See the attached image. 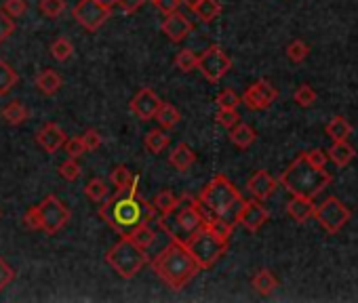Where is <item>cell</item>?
<instances>
[{"mask_svg": "<svg viewBox=\"0 0 358 303\" xmlns=\"http://www.w3.org/2000/svg\"><path fill=\"white\" fill-rule=\"evenodd\" d=\"M154 213V205L137 192V183L127 189H116V194L107 196L97 211L103 222L120 236H129L135 228L150 224Z\"/></svg>", "mask_w": 358, "mask_h": 303, "instance_id": "cell-1", "label": "cell"}, {"mask_svg": "<svg viewBox=\"0 0 358 303\" xmlns=\"http://www.w3.org/2000/svg\"><path fill=\"white\" fill-rule=\"evenodd\" d=\"M232 232H234V224L207 215L203 228L186 242L188 251L192 253V257L196 259L201 269L213 267L219 259L226 255L228 246H230Z\"/></svg>", "mask_w": 358, "mask_h": 303, "instance_id": "cell-2", "label": "cell"}, {"mask_svg": "<svg viewBox=\"0 0 358 303\" xmlns=\"http://www.w3.org/2000/svg\"><path fill=\"white\" fill-rule=\"evenodd\" d=\"M152 269L162 278V282L169 285L173 291H181L190 280H194L196 274L201 272L196 259L188 251V246L177 240H171L154 257Z\"/></svg>", "mask_w": 358, "mask_h": 303, "instance_id": "cell-3", "label": "cell"}, {"mask_svg": "<svg viewBox=\"0 0 358 303\" xmlns=\"http://www.w3.org/2000/svg\"><path fill=\"white\" fill-rule=\"evenodd\" d=\"M205 219H207V213L201 207L199 198L183 194L177 198L175 207L169 213L158 215V226L171 236V240L186 244L203 228Z\"/></svg>", "mask_w": 358, "mask_h": 303, "instance_id": "cell-4", "label": "cell"}, {"mask_svg": "<svg viewBox=\"0 0 358 303\" xmlns=\"http://www.w3.org/2000/svg\"><path fill=\"white\" fill-rule=\"evenodd\" d=\"M201 207L209 217L224 219L236 226V215L244 202L238 187L226 177V175H215L201 192L199 196Z\"/></svg>", "mask_w": 358, "mask_h": 303, "instance_id": "cell-5", "label": "cell"}, {"mask_svg": "<svg viewBox=\"0 0 358 303\" xmlns=\"http://www.w3.org/2000/svg\"><path fill=\"white\" fill-rule=\"evenodd\" d=\"M331 181H333L331 173H327L324 169H318V167H312L304 154L297 160H293L289 164V169L279 177V183L283 187H287L293 196H306V198L318 196Z\"/></svg>", "mask_w": 358, "mask_h": 303, "instance_id": "cell-6", "label": "cell"}, {"mask_svg": "<svg viewBox=\"0 0 358 303\" xmlns=\"http://www.w3.org/2000/svg\"><path fill=\"white\" fill-rule=\"evenodd\" d=\"M105 261L112 267L120 278L131 280L137 274L142 272V267L150 261L148 253L142 246H137L129 236H120V240L105 253Z\"/></svg>", "mask_w": 358, "mask_h": 303, "instance_id": "cell-7", "label": "cell"}, {"mask_svg": "<svg viewBox=\"0 0 358 303\" xmlns=\"http://www.w3.org/2000/svg\"><path fill=\"white\" fill-rule=\"evenodd\" d=\"M38 209V217H40V230L44 234H57L60 230H64L70 222V209L55 196L49 194L40 205H36Z\"/></svg>", "mask_w": 358, "mask_h": 303, "instance_id": "cell-8", "label": "cell"}, {"mask_svg": "<svg viewBox=\"0 0 358 303\" xmlns=\"http://www.w3.org/2000/svg\"><path fill=\"white\" fill-rule=\"evenodd\" d=\"M196 70H201V74L215 85L232 70V60L219 44H211L203 55H199Z\"/></svg>", "mask_w": 358, "mask_h": 303, "instance_id": "cell-9", "label": "cell"}, {"mask_svg": "<svg viewBox=\"0 0 358 303\" xmlns=\"http://www.w3.org/2000/svg\"><path fill=\"white\" fill-rule=\"evenodd\" d=\"M72 17L78 25L85 27L87 32H97L99 27L112 17V7H107L99 0H80L72 9Z\"/></svg>", "mask_w": 358, "mask_h": 303, "instance_id": "cell-10", "label": "cell"}, {"mask_svg": "<svg viewBox=\"0 0 358 303\" xmlns=\"http://www.w3.org/2000/svg\"><path fill=\"white\" fill-rule=\"evenodd\" d=\"M314 217L329 234H337L350 222L352 213L340 198H327L320 207H316Z\"/></svg>", "mask_w": 358, "mask_h": 303, "instance_id": "cell-11", "label": "cell"}, {"mask_svg": "<svg viewBox=\"0 0 358 303\" xmlns=\"http://www.w3.org/2000/svg\"><path fill=\"white\" fill-rule=\"evenodd\" d=\"M279 99V91L274 89L268 80H257L253 85L244 91V95L240 97V101L253 109V112H261V109H268L274 101Z\"/></svg>", "mask_w": 358, "mask_h": 303, "instance_id": "cell-12", "label": "cell"}, {"mask_svg": "<svg viewBox=\"0 0 358 303\" xmlns=\"http://www.w3.org/2000/svg\"><path fill=\"white\" fill-rule=\"evenodd\" d=\"M270 219L268 209L261 205V200L253 198V200H244L238 215H236V224H240L246 232H259L264 228V224Z\"/></svg>", "mask_w": 358, "mask_h": 303, "instance_id": "cell-13", "label": "cell"}, {"mask_svg": "<svg viewBox=\"0 0 358 303\" xmlns=\"http://www.w3.org/2000/svg\"><path fill=\"white\" fill-rule=\"evenodd\" d=\"M160 101L162 99L150 87H144V89H140V91L135 93V97L131 99L129 107H131L133 116H137V120L150 122V120H154V116L158 112Z\"/></svg>", "mask_w": 358, "mask_h": 303, "instance_id": "cell-14", "label": "cell"}, {"mask_svg": "<svg viewBox=\"0 0 358 303\" xmlns=\"http://www.w3.org/2000/svg\"><path fill=\"white\" fill-rule=\"evenodd\" d=\"M192 30H194V25H192V21L186 15H181L179 11L164 15L162 23H160V32L175 44L183 42L192 34Z\"/></svg>", "mask_w": 358, "mask_h": 303, "instance_id": "cell-15", "label": "cell"}, {"mask_svg": "<svg viewBox=\"0 0 358 303\" xmlns=\"http://www.w3.org/2000/svg\"><path fill=\"white\" fill-rule=\"evenodd\" d=\"M66 133L60 124L55 122H47L38 133H36V144L47 152V154H55L64 144H66Z\"/></svg>", "mask_w": 358, "mask_h": 303, "instance_id": "cell-16", "label": "cell"}, {"mask_svg": "<svg viewBox=\"0 0 358 303\" xmlns=\"http://www.w3.org/2000/svg\"><path fill=\"white\" fill-rule=\"evenodd\" d=\"M277 187H279V179H274L268 171H255L251 177H249V181H246V189L251 192V194L257 198V200H266V198H270L274 192H277Z\"/></svg>", "mask_w": 358, "mask_h": 303, "instance_id": "cell-17", "label": "cell"}, {"mask_svg": "<svg viewBox=\"0 0 358 303\" xmlns=\"http://www.w3.org/2000/svg\"><path fill=\"white\" fill-rule=\"evenodd\" d=\"M314 211H316L314 198H306V196H293V200H289L287 205L289 217L297 224H306L310 217H314Z\"/></svg>", "mask_w": 358, "mask_h": 303, "instance_id": "cell-18", "label": "cell"}, {"mask_svg": "<svg viewBox=\"0 0 358 303\" xmlns=\"http://www.w3.org/2000/svg\"><path fill=\"white\" fill-rule=\"evenodd\" d=\"M196 162V154L188 144H179L171 154H169V164L173 169H177L179 173H186L192 164Z\"/></svg>", "mask_w": 358, "mask_h": 303, "instance_id": "cell-19", "label": "cell"}, {"mask_svg": "<svg viewBox=\"0 0 358 303\" xmlns=\"http://www.w3.org/2000/svg\"><path fill=\"white\" fill-rule=\"evenodd\" d=\"M34 85L40 89V93L53 97L55 93H60V89L64 87V80L57 72H53V70H42L36 78H34Z\"/></svg>", "mask_w": 358, "mask_h": 303, "instance_id": "cell-20", "label": "cell"}, {"mask_svg": "<svg viewBox=\"0 0 358 303\" xmlns=\"http://www.w3.org/2000/svg\"><path fill=\"white\" fill-rule=\"evenodd\" d=\"M0 116H3L9 124L19 127V124H23L27 118H30V109H27L19 99H13L9 105H5L3 109H0Z\"/></svg>", "mask_w": 358, "mask_h": 303, "instance_id": "cell-21", "label": "cell"}, {"mask_svg": "<svg viewBox=\"0 0 358 303\" xmlns=\"http://www.w3.org/2000/svg\"><path fill=\"white\" fill-rule=\"evenodd\" d=\"M257 140V135L255 131L249 127V124H244V122H238L230 129V142L238 148V150H246L249 146H253V142Z\"/></svg>", "mask_w": 358, "mask_h": 303, "instance_id": "cell-22", "label": "cell"}, {"mask_svg": "<svg viewBox=\"0 0 358 303\" xmlns=\"http://www.w3.org/2000/svg\"><path fill=\"white\" fill-rule=\"evenodd\" d=\"M154 118L158 120V124L162 129H175L181 120V114H179V109L175 105H171L169 101H160L158 112H156Z\"/></svg>", "mask_w": 358, "mask_h": 303, "instance_id": "cell-23", "label": "cell"}, {"mask_svg": "<svg viewBox=\"0 0 358 303\" xmlns=\"http://www.w3.org/2000/svg\"><path fill=\"white\" fill-rule=\"evenodd\" d=\"M251 285H253V289L259 293V295H264V297H268V295H272L274 293V289L279 287V280H277V276L270 272V269H259L255 276H253V280H251Z\"/></svg>", "mask_w": 358, "mask_h": 303, "instance_id": "cell-24", "label": "cell"}, {"mask_svg": "<svg viewBox=\"0 0 358 303\" xmlns=\"http://www.w3.org/2000/svg\"><path fill=\"white\" fill-rule=\"evenodd\" d=\"M194 15L203 21V23H211L213 19L219 17V13H222V5L217 3V0H199V3L194 5Z\"/></svg>", "mask_w": 358, "mask_h": 303, "instance_id": "cell-25", "label": "cell"}, {"mask_svg": "<svg viewBox=\"0 0 358 303\" xmlns=\"http://www.w3.org/2000/svg\"><path fill=\"white\" fill-rule=\"evenodd\" d=\"M144 146L150 154H160L164 148L169 146V137L164 133V129H154V131H148L146 137H144Z\"/></svg>", "mask_w": 358, "mask_h": 303, "instance_id": "cell-26", "label": "cell"}, {"mask_svg": "<svg viewBox=\"0 0 358 303\" xmlns=\"http://www.w3.org/2000/svg\"><path fill=\"white\" fill-rule=\"evenodd\" d=\"M324 133L331 137L333 142H348V137L352 133V127H350V122L344 116H335L331 122L324 127Z\"/></svg>", "mask_w": 358, "mask_h": 303, "instance_id": "cell-27", "label": "cell"}, {"mask_svg": "<svg viewBox=\"0 0 358 303\" xmlns=\"http://www.w3.org/2000/svg\"><path fill=\"white\" fill-rule=\"evenodd\" d=\"M110 181H112L116 189H127V187H133L135 183H140V177L133 175L125 164H118V167H114V171L110 173Z\"/></svg>", "mask_w": 358, "mask_h": 303, "instance_id": "cell-28", "label": "cell"}, {"mask_svg": "<svg viewBox=\"0 0 358 303\" xmlns=\"http://www.w3.org/2000/svg\"><path fill=\"white\" fill-rule=\"evenodd\" d=\"M354 148L348 144V142H335L333 146H331V150L327 152V156L331 158L337 167H346V164L354 158Z\"/></svg>", "mask_w": 358, "mask_h": 303, "instance_id": "cell-29", "label": "cell"}, {"mask_svg": "<svg viewBox=\"0 0 358 303\" xmlns=\"http://www.w3.org/2000/svg\"><path fill=\"white\" fill-rule=\"evenodd\" d=\"M17 82H19L17 72H15L5 60H0V97L7 95V93H11Z\"/></svg>", "mask_w": 358, "mask_h": 303, "instance_id": "cell-30", "label": "cell"}, {"mask_svg": "<svg viewBox=\"0 0 358 303\" xmlns=\"http://www.w3.org/2000/svg\"><path fill=\"white\" fill-rule=\"evenodd\" d=\"M49 51H51V55H53L55 60L64 64V62H68L72 55H74V44L66 36H60V38H55L51 42V49Z\"/></svg>", "mask_w": 358, "mask_h": 303, "instance_id": "cell-31", "label": "cell"}, {"mask_svg": "<svg viewBox=\"0 0 358 303\" xmlns=\"http://www.w3.org/2000/svg\"><path fill=\"white\" fill-rule=\"evenodd\" d=\"M85 196L93 202H103L107 196H110V192H107V183L99 177H93L87 187H85Z\"/></svg>", "mask_w": 358, "mask_h": 303, "instance_id": "cell-32", "label": "cell"}, {"mask_svg": "<svg viewBox=\"0 0 358 303\" xmlns=\"http://www.w3.org/2000/svg\"><path fill=\"white\" fill-rule=\"evenodd\" d=\"M199 66V55L194 51H190V49H183L175 55V68L179 72H194Z\"/></svg>", "mask_w": 358, "mask_h": 303, "instance_id": "cell-33", "label": "cell"}, {"mask_svg": "<svg viewBox=\"0 0 358 303\" xmlns=\"http://www.w3.org/2000/svg\"><path fill=\"white\" fill-rule=\"evenodd\" d=\"M38 9L44 17L49 19H57L64 15V11L68 9V3L66 0H40L38 3Z\"/></svg>", "mask_w": 358, "mask_h": 303, "instance_id": "cell-34", "label": "cell"}, {"mask_svg": "<svg viewBox=\"0 0 358 303\" xmlns=\"http://www.w3.org/2000/svg\"><path fill=\"white\" fill-rule=\"evenodd\" d=\"M129 238H131L137 246H142V249H148V246L156 240V234H154V230L150 228V224H144V226H140V228H135V230L129 234Z\"/></svg>", "mask_w": 358, "mask_h": 303, "instance_id": "cell-35", "label": "cell"}, {"mask_svg": "<svg viewBox=\"0 0 358 303\" xmlns=\"http://www.w3.org/2000/svg\"><path fill=\"white\" fill-rule=\"evenodd\" d=\"M175 202H177V196L173 194V192L171 189H162V192H158V194H156L152 205H154V209L160 215H164V213H169L175 207Z\"/></svg>", "mask_w": 358, "mask_h": 303, "instance_id": "cell-36", "label": "cell"}, {"mask_svg": "<svg viewBox=\"0 0 358 303\" xmlns=\"http://www.w3.org/2000/svg\"><path fill=\"white\" fill-rule=\"evenodd\" d=\"M215 120L219 127H224V129H232L234 124L240 122V114H238V109H230V107H219L217 109V114H215Z\"/></svg>", "mask_w": 358, "mask_h": 303, "instance_id": "cell-37", "label": "cell"}, {"mask_svg": "<svg viewBox=\"0 0 358 303\" xmlns=\"http://www.w3.org/2000/svg\"><path fill=\"white\" fill-rule=\"evenodd\" d=\"M308 53H310V47L304 42V40H293L289 42L287 47V57L293 62V64H301L306 57H308Z\"/></svg>", "mask_w": 358, "mask_h": 303, "instance_id": "cell-38", "label": "cell"}, {"mask_svg": "<svg viewBox=\"0 0 358 303\" xmlns=\"http://www.w3.org/2000/svg\"><path fill=\"white\" fill-rule=\"evenodd\" d=\"M57 171H60V175H62L66 181H76V179L82 175V169H80V164H78V158H68L66 162L60 164Z\"/></svg>", "mask_w": 358, "mask_h": 303, "instance_id": "cell-39", "label": "cell"}, {"mask_svg": "<svg viewBox=\"0 0 358 303\" xmlns=\"http://www.w3.org/2000/svg\"><path fill=\"white\" fill-rule=\"evenodd\" d=\"M293 99H295V103H299L301 107H310V105L316 103V91H314L310 85H301V87L295 91Z\"/></svg>", "mask_w": 358, "mask_h": 303, "instance_id": "cell-40", "label": "cell"}, {"mask_svg": "<svg viewBox=\"0 0 358 303\" xmlns=\"http://www.w3.org/2000/svg\"><path fill=\"white\" fill-rule=\"evenodd\" d=\"M215 103H217V107H230V109H238V105L242 103L240 101V97L232 91V89H224L222 93H219L217 97H215Z\"/></svg>", "mask_w": 358, "mask_h": 303, "instance_id": "cell-41", "label": "cell"}, {"mask_svg": "<svg viewBox=\"0 0 358 303\" xmlns=\"http://www.w3.org/2000/svg\"><path fill=\"white\" fill-rule=\"evenodd\" d=\"M80 140H82V144H85L87 152H95V150L101 148L103 137L99 135V131H95V129H87V133H82V135H80Z\"/></svg>", "mask_w": 358, "mask_h": 303, "instance_id": "cell-42", "label": "cell"}, {"mask_svg": "<svg viewBox=\"0 0 358 303\" xmlns=\"http://www.w3.org/2000/svg\"><path fill=\"white\" fill-rule=\"evenodd\" d=\"M68 154V158H80L87 154V148L82 144L80 137H72V140H66V144L62 146Z\"/></svg>", "mask_w": 358, "mask_h": 303, "instance_id": "cell-43", "label": "cell"}, {"mask_svg": "<svg viewBox=\"0 0 358 303\" xmlns=\"http://www.w3.org/2000/svg\"><path fill=\"white\" fill-rule=\"evenodd\" d=\"M21 224H23V228L25 230H30V232H36V230H40V217H38V209L36 207H30L25 213H23V217H21Z\"/></svg>", "mask_w": 358, "mask_h": 303, "instance_id": "cell-44", "label": "cell"}, {"mask_svg": "<svg viewBox=\"0 0 358 303\" xmlns=\"http://www.w3.org/2000/svg\"><path fill=\"white\" fill-rule=\"evenodd\" d=\"M3 11H5L9 17L17 19V17H21V15H25V11H27V3H25V0H5Z\"/></svg>", "mask_w": 358, "mask_h": 303, "instance_id": "cell-45", "label": "cell"}, {"mask_svg": "<svg viewBox=\"0 0 358 303\" xmlns=\"http://www.w3.org/2000/svg\"><path fill=\"white\" fill-rule=\"evenodd\" d=\"M13 32H15V21H13V17H9L3 9H0V44H3Z\"/></svg>", "mask_w": 358, "mask_h": 303, "instance_id": "cell-46", "label": "cell"}, {"mask_svg": "<svg viewBox=\"0 0 358 303\" xmlns=\"http://www.w3.org/2000/svg\"><path fill=\"white\" fill-rule=\"evenodd\" d=\"M15 276H17L15 269L3 257H0V291H5L15 280Z\"/></svg>", "mask_w": 358, "mask_h": 303, "instance_id": "cell-47", "label": "cell"}, {"mask_svg": "<svg viewBox=\"0 0 358 303\" xmlns=\"http://www.w3.org/2000/svg\"><path fill=\"white\" fill-rule=\"evenodd\" d=\"M146 3H148V0H116L114 5H116L123 13L131 15V13H137V11H140Z\"/></svg>", "mask_w": 358, "mask_h": 303, "instance_id": "cell-48", "label": "cell"}, {"mask_svg": "<svg viewBox=\"0 0 358 303\" xmlns=\"http://www.w3.org/2000/svg\"><path fill=\"white\" fill-rule=\"evenodd\" d=\"M154 7L162 13V15H169V13H175L179 11L181 7V0H152Z\"/></svg>", "mask_w": 358, "mask_h": 303, "instance_id": "cell-49", "label": "cell"}, {"mask_svg": "<svg viewBox=\"0 0 358 303\" xmlns=\"http://www.w3.org/2000/svg\"><path fill=\"white\" fill-rule=\"evenodd\" d=\"M306 156V160L312 164V167H318V169H324V164H327V152H322V150H312V152H306L304 154Z\"/></svg>", "mask_w": 358, "mask_h": 303, "instance_id": "cell-50", "label": "cell"}, {"mask_svg": "<svg viewBox=\"0 0 358 303\" xmlns=\"http://www.w3.org/2000/svg\"><path fill=\"white\" fill-rule=\"evenodd\" d=\"M196 3H199V0H181V5H186L188 9H194Z\"/></svg>", "mask_w": 358, "mask_h": 303, "instance_id": "cell-51", "label": "cell"}, {"mask_svg": "<svg viewBox=\"0 0 358 303\" xmlns=\"http://www.w3.org/2000/svg\"><path fill=\"white\" fill-rule=\"evenodd\" d=\"M99 3H103V5H107V7H114L116 0H99Z\"/></svg>", "mask_w": 358, "mask_h": 303, "instance_id": "cell-52", "label": "cell"}]
</instances>
